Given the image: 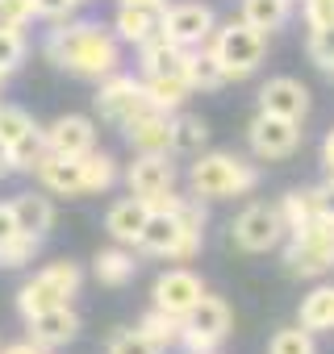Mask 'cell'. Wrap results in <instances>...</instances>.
<instances>
[{"label": "cell", "instance_id": "obj_4", "mask_svg": "<svg viewBox=\"0 0 334 354\" xmlns=\"http://www.w3.org/2000/svg\"><path fill=\"white\" fill-rule=\"evenodd\" d=\"M205 46H209L213 59L222 63L226 80H247V75L259 71V63H263V55H267V34L251 30V26L238 17V21H230V26H218Z\"/></svg>", "mask_w": 334, "mask_h": 354}, {"label": "cell", "instance_id": "obj_23", "mask_svg": "<svg viewBox=\"0 0 334 354\" xmlns=\"http://www.w3.org/2000/svg\"><path fill=\"white\" fill-rule=\"evenodd\" d=\"M13 213H17L21 234H34V238H46L51 225H55V205H51V196H42V192H21V196H13Z\"/></svg>", "mask_w": 334, "mask_h": 354}, {"label": "cell", "instance_id": "obj_2", "mask_svg": "<svg viewBox=\"0 0 334 354\" xmlns=\"http://www.w3.org/2000/svg\"><path fill=\"white\" fill-rule=\"evenodd\" d=\"M188 184L193 196L201 201H230V196H247L259 184V167L234 150H209L197 154V162L188 167Z\"/></svg>", "mask_w": 334, "mask_h": 354}, {"label": "cell", "instance_id": "obj_36", "mask_svg": "<svg viewBox=\"0 0 334 354\" xmlns=\"http://www.w3.org/2000/svg\"><path fill=\"white\" fill-rule=\"evenodd\" d=\"M38 250H42V238H34V234H17L5 250H0V267H26V263L38 259Z\"/></svg>", "mask_w": 334, "mask_h": 354}, {"label": "cell", "instance_id": "obj_1", "mask_svg": "<svg viewBox=\"0 0 334 354\" xmlns=\"http://www.w3.org/2000/svg\"><path fill=\"white\" fill-rule=\"evenodd\" d=\"M46 59L76 80H109L121 67V42L100 21H59L46 34Z\"/></svg>", "mask_w": 334, "mask_h": 354}, {"label": "cell", "instance_id": "obj_15", "mask_svg": "<svg viewBox=\"0 0 334 354\" xmlns=\"http://www.w3.org/2000/svg\"><path fill=\"white\" fill-rule=\"evenodd\" d=\"M38 184L55 196H88V180H84V158H67V154H51L42 150V158L34 162Z\"/></svg>", "mask_w": 334, "mask_h": 354}, {"label": "cell", "instance_id": "obj_3", "mask_svg": "<svg viewBox=\"0 0 334 354\" xmlns=\"http://www.w3.org/2000/svg\"><path fill=\"white\" fill-rule=\"evenodd\" d=\"M80 283H84L80 263H71V259H55V263H46L34 279L21 283V292H17V308H21V317L30 321V317L46 313V308L71 304V296L80 292Z\"/></svg>", "mask_w": 334, "mask_h": 354}, {"label": "cell", "instance_id": "obj_19", "mask_svg": "<svg viewBox=\"0 0 334 354\" xmlns=\"http://www.w3.org/2000/svg\"><path fill=\"white\" fill-rule=\"evenodd\" d=\"M138 63H142V80H150V75H184V67H188V46H180V42H172L167 34H155L150 42H142L138 46Z\"/></svg>", "mask_w": 334, "mask_h": 354}, {"label": "cell", "instance_id": "obj_25", "mask_svg": "<svg viewBox=\"0 0 334 354\" xmlns=\"http://www.w3.org/2000/svg\"><path fill=\"white\" fill-rule=\"evenodd\" d=\"M209 142V121L197 113H172V154H201Z\"/></svg>", "mask_w": 334, "mask_h": 354}, {"label": "cell", "instance_id": "obj_44", "mask_svg": "<svg viewBox=\"0 0 334 354\" xmlns=\"http://www.w3.org/2000/svg\"><path fill=\"white\" fill-rule=\"evenodd\" d=\"M322 167H326V175H334V129L322 138Z\"/></svg>", "mask_w": 334, "mask_h": 354}, {"label": "cell", "instance_id": "obj_32", "mask_svg": "<svg viewBox=\"0 0 334 354\" xmlns=\"http://www.w3.org/2000/svg\"><path fill=\"white\" fill-rule=\"evenodd\" d=\"M267 354H317L313 329H305V325H297V329H276L272 342H267Z\"/></svg>", "mask_w": 334, "mask_h": 354}, {"label": "cell", "instance_id": "obj_24", "mask_svg": "<svg viewBox=\"0 0 334 354\" xmlns=\"http://www.w3.org/2000/svg\"><path fill=\"white\" fill-rule=\"evenodd\" d=\"M184 80H188V88H193V92H218V88H226V84H230V80H226V71H222V63L213 59V50H209V46H197V50L188 55Z\"/></svg>", "mask_w": 334, "mask_h": 354}, {"label": "cell", "instance_id": "obj_34", "mask_svg": "<svg viewBox=\"0 0 334 354\" xmlns=\"http://www.w3.org/2000/svg\"><path fill=\"white\" fill-rule=\"evenodd\" d=\"M26 50L30 46H26V34L21 30H0V75L9 80L26 63Z\"/></svg>", "mask_w": 334, "mask_h": 354}, {"label": "cell", "instance_id": "obj_28", "mask_svg": "<svg viewBox=\"0 0 334 354\" xmlns=\"http://www.w3.org/2000/svg\"><path fill=\"white\" fill-rule=\"evenodd\" d=\"M280 213H284V225H288V234L305 230L313 217H322V201H317V188H292V192L280 201Z\"/></svg>", "mask_w": 334, "mask_h": 354}, {"label": "cell", "instance_id": "obj_13", "mask_svg": "<svg viewBox=\"0 0 334 354\" xmlns=\"http://www.w3.org/2000/svg\"><path fill=\"white\" fill-rule=\"evenodd\" d=\"M125 188L130 196H142V201H155L163 192L176 188V162L172 154H138L125 171Z\"/></svg>", "mask_w": 334, "mask_h": 354}, {"label": "cell", "instance_id": "obj_29", "mask_svg": "<svg viewBox=\"0 0 334 354\" xmlns=\"http://www.w3.org/2000/svg\"><path fill=\"white\" fill-rule=\"evenodd\" d=\"M297 325H305V329H313V333L334 329V288H313V292L301 300Z\"/></svg>", "mask_w": 334, "mask_h": 354}, {"label": "cell", "instance_id": "obj_16", "mask_svg": "<svg viewBox=\"0 0 334 354\" xmlns=\"http://www.w3.org/2000/svg\"><path fill=\"white\" fill-rule=\"evenodd\" d=\"M121 133L134 146V154H172V113L146 109L130 125H121Z\"/></svg>", "mask_w": 334, "mask_h": 354}, {"label": "cell", "instance_id": "obj_30", "mask_svg": "<svg viewBox=\"0 0 334 354\" xmlns=\"http://www.w3.org/2000/svg\"><path fill=\"white\" fill-rule=\"evenodd\" d=\"M138 329H142V333H146L159 350H167V346H180L184 317H172V313H163V308H150V313H142Z\"/></svg>", "mask_w": 334, "mask_h": 354}, {"label": "cell", "instance_id": "obj_8", "mask_svg": "<svg viewBox=\"0 0 334 354\" xmlns=\"http://www.w3.org/2000/svg\"><path fill=\"white\" fill-rule=\"evenodd\" d=\"M284 234H288V225H284L280 205H247V209L234 217V225H230L234 246L247 250V254H267V250H276V246L284 242Z\"/></svg>", "mask_w": 334, "mask_h": 354}, {"label": "cell", "instance_id": "obj_33", "mask_svg": "<svg viewBox=\"0 0 334 354\" xmlns=\"http://www.w3.org/2000/svg\"><path fill=\"white\" fill-rule=\"evenodd\" d=\"M38 125H34V117L26 113V109H17V104H0V138H5L9 146L13 142H21V138H30Z\"/></svg>", "mask_w": 334, "mask_h": 354}, {"label": "cell", "instance_id": "obj_10", "mask_svg": "<svg viewBox=\"0 0 334 354\" xmlns=\"http://www.w3.org/2000/svg\"><path fill=\"white\" fill-rule=\"evenodd\" d=\"M305 129L301 121H288V117H276V113H263L247 125V142H251V154L255 158H267V162H280V158H292L297 146H301Z\"/></svg>", "mask_w": 334, "mask_h": 354}, {"label": "cell", "instance_id": "obj_7", "mask_svg": "<svg viewBox=\"0 0 334 354\" xmlns=\"http://www.w3.org/2000/svg\"><path fill=\"white\" fill-rule=\"evenodd\" d=\"M92 104H96L100 121H109V125H117V129H121V125H130L138 113H146V109H150L146 80H134V75L113 71L109 80H100V88H96Z\"/></svg>", "mask_w": 334, "mask_h": 354}, {"label": "cell", "instance_id": "obj_35", "mask_svg": "<svg viewBox=\"0 0 334 354\" xmlns=\"http://www.w3.org/2000/svg\"><path fill=\"white\" fill-rule=\"evenodd\" d=\"M105 354H163V350H159L142 329H117V333L109 337Z\"/></svg>", "mask_w": 334, "mask_h": 354}, {"label": "cell", "instance_id": "obj_49", "mask_svg": "<svg viewBox=\"0 0 334 354\" xmlns=\"http://www.w3.org/2000/svg\"><path fill=\"white\" fill-rule=\"evenodd\" d=\"M76 5H84V0H76Z\"/></svg>", "mask_w": 334, "mask_h": 354}, {"label": "cell", "instance_id": "obj_20", "mask_svg": "<svg viewBox=\"0 0 334 354\" xmlns=\"http://www.w3.org/2000/svg\"><path fill=\"white\" fill-rule=\"evenodd\" d=\"M146 221H150V205H146L142 196H125V201H117V205L105 213L109 238L121 242V246H134V250H138V238H142Z\"/></svg>", "mask_w": 334, "mask_h": 354}, {"label": "cell", "instance_id": "obj_5", "mask_svg": "<svg viewBox=\"0 0 334 354\" xmlns=\"http://www.w3.org/2000/svg\"><path fill=\"white\" fill-rule=\"evenodd\" d=\"M284 263L301 279H317V275L334 271V217L322 213L305 230H297L292 242L284 246Z\"/></svg>", "mask_w": 334, "mask_h": 354}, {"label": "cell", "instance_id": "obj_18", "mask_svg": "<svg viewBox=\"0 0 334 354\" xmlns=\"http://www.w3.org/2000/svg\"><path fill=\"white\" fill-rule=\"evenodd\" d=\"M30 325V337L46 350H59V346H71L80 337V313L71 304H59V308H46L38 317L26 321Z\"/></svg>", "mask_w": 334, "mask_h": 354}, {"label": "cell", "instance_id": "obj_14", "mask_svg": "<svg viewBox=\"0 0 334 354\" xmlns=\"http://www.w3.org/2000/svg\"><path fill=\"white\" fill-rule=\"evenodd\" d=\"M46 150L51 154H67V158H84L96 150V125L84 113H63L46 125Z\"/></svg>", "mask_w": 334, "mask_h": 354}, {"label": "cell", "instance_id": "obj_26", "mask_svg": "<svg viewBox=\"0 0 334 354\" xmlns=\"http://www.w3.org/2000/svg\"><path fill=\"white\" fill-rule=\"evenodd\" d=\"M146 96H150V109H159V113H180L188 104L193 88H188L184 75H150L146 80Z\"/></svg>", "mask_w": 334, "mask_h": 354}, {"label": "cell", "instance_id": "obj_50", "mask_svg": "<svg viewBox=\"0 0 334 354\" xmlns=\"http://www.w3.org/2000/svg\"><path fill=\"white\" fill-rule=\"evenodd\" d=\"M188 354H193V350H188Z\"/></svg>", "mask_w": 334, "mask_h": 354}, {"label": "cell", "instance_id": "obj_21", "mask_svg": "<svg viewBox=\"0 0 334 354\" xmlns=\"http://www.w3.org/2000/svg\"><path fill=\"white\" fill-rule=\"evenodd\" d=\"M92 275H96V283H105V288H125V283H134V275H138V259H134V250H125V246L117 242V246H109V250H100V254L92 259Z\"/></svg>", "mask_w": 334, "mask_h": 354}, {"label": "cell", "instance_id": "obj_17", "mask_svg": "<svg viewBox=\"0 0 334 354\" xmlns=\"http://www.w3.org/2000/svg\"><path fill=\"white\" fill-rule=\"evenodd\" d=\"M259 109L276 113V117H288V121H305L309 117V88L292 75H276L259 88Z\"/></svg>", "mask_w": 334, "mask_h": 354}, {"label": "cell", "instance_id": "obj_31", "mask_svg": "<svg viewBox=\"0 0 334 354\" xmlns=\"http://www.w3.org/2000/svg\"><path fill=\"white\" fill-rule=\"evenodd\" d=\"M84 180H88V192H109L117 184V158L105 150L84 154Z\"/></svg>", "mask_w": 334, "mask_h": 354}, {"label": "cell", "instance_id": "obj_37", "mask_svg": "<svg viewBox=\"0 0 334 354\" xmlns=\"http://www.w3.org/2000/svg\"><path fill=\"white\" fill-rule=\"evenodd\" d=\"M38 17V0H0V30H26Z\"/></svg>", "mask_w": 334, "mask_h": 354}, {"label": "cell", "instance_id": "obj_9", "mask_svg": "<svg viewBox=\"0 0 334 354\" xmlns=\"http://www.w3.org/2000/svg\"><path fill=\"white\" fill-rule=\"evenodd\" d=\"M230 325H234V317H230V304L205 292V296H201V304H197V308L184 317L180 346H184V350H193V354H213V350L226 342Z\"/></svg>", "mask_w": 334, "mask_h": 354}, {"label": "cell", "instance_id": "obj_41", "mask_svg": "<svg viewBox=\"0 0 334 354\" xmlns=\"http://www.w3.org/2000/svg\"><path fill=\"white\" fill-rule=\"evenodd\" d=\"M71 9H76V0H38V17L46 21H67Z\"/></svg>", "mask_w": 334, "mask_h": 354}, {"label": "cell", "instance_id": "obj_11", "mask_svg": "<svg viewBox=\"0 0 334 354\" xmlns=\"http://www.w3.org/2000/svg\"><path fill=\"white\" fill-rule=\"evenodd\" d=\"M213 30H218L213 9L201 5V0H180V5H167V9L159 13V34H167L172 42H180V46H188V50L205 46V42L213 38Z\"/></svg>", "mask_w": 334, "mask_h": 354}, {"label": "cell", "instance_id": "obj_38", "mask_svg": "<svg viewBox=\"0 0 334 354\" xmlns=\"http://www.w3.org/2000/svg\"><path fill=\"white\" fill-rule=\"evenodd\" d=\"M309 59L322 67V71H330L334 67V26L330 30H309Z\"/></svg>", "mask_w": 334, "mask_h": 354}, {"label": "cell", "instance_id": "obj_12", "mask_svg": "<svg viewBox=\"0 0 334 354\" xmlns=\"http://www.w3.org/2000/svg\"><path fill=\"white\" fill-rule=\"evenodd\" d=\"M155 308H163V313H172V317H188L197 304H201V296H205V283H201V275L197 271H188V267H172V271H163L159 279H155Z\"/></svg>", "mask_w": 334, "mask_h": 354}, {"label": "cell", "instance_id": "obj_48", "mask_svg": "<svg viewBox=\"0 0 334 354\" xmlns=\"http://www.w3.org/2000/svg\"><path fill=\"white\" fill-rule=\"evenodd\" d=\"M0 84H5V75H0Z\"/></svg>", "mask_w": 334, "mask_h": 354}, {"label": "cell", "instance_id": "obj_43", "mask_svg": "<svg viewBox=\"0 0 334 354\" xmlns=\"http://www.w3.org/2000/svg\"><path fill=\"white\" fill-rule=\"evenodd\" d=\"M0 354H51V350L38 346L34 337H26V342H13V346H0Z\"/></svg>", "mask_w": 334, "mask_h": 354}, {"label": "cell", "instance_id": "obj_42", "mask_svg": "<svg viewBox=\"0 0 334 354\" xmlns=\"http://www.w3.org/2000/svg\"><path fill=\"white\" fill-rule=\"evenodd\" d=\"M317 201H322V213L334 217V175H326V180L317 184Z\"/></svg>", "mask_w": 334, "mask_h": 354}, {"label": "cell", "instance_id": "obj_22", "mask_svg": "<svg viewBox=\"0 0 334 354\" xmlns=\"http://www.w3.org/2000/svg\"><path fill=\"white\" fill-rule=\"evenodd\" d=\"M113 34L117 42H130V46H142L159 34V9H138V5H121L117 17H113Z\"/></svg>", "mask_w": 334, "mask_h": 354}, {"label": "cell", "instance_id": "obj_40", "mask_svg": "<svg viewBox=\"0 0 334 354\" xmlns=\"http://www.w3.org/2000/svg\"><path fill=\"white\" fill-rule=\"evenodd\" d=\"M21 234V225H17V213H13V201H0V250H5L13 238Z\"/></svg>", "mask_w": 334, "mask_h": 354}, {"label": "cell", "instance_id": "obj_39", "mask_svg": "<svg viewBox=\"0 0 334 354\" xmlns=\"http://www.w3.org/2000/svg\"><path fill=\"white\" fill-rule=\"evenodd\" d=\"M305 21H309V30H330L334 26V0H305Z\"/></svg>", "mask_w": 334, "mask_h": 354}, {"label": "cell", "instance_id": "obj_47", "mask_svg": "<svg viewBox=\"0 0 334 354\" xmlns=\"http://www.w3.org/2000/svg\"><path fill=\"white\" fill-rule=\"evenodd\" d=\"M326 75H334V67H330V71H326Z\"/></svg>", "mask_w": 334, "mask_h": 354}, {"label": "cell", "instance_id": "obj_46", "mask_svg": "<svg viewBox=\"0 0 334 354\" xmlns=\"http://www.w3.org/2000/svg\"><path fill=\"white\" fill-rule=\"evenodd\" d=\"M121 5H138V9H167V0H121Z\"/></svg>", "mask_w": 334, "mask_h": 354}, {"label": "cell", "instance_id": "obj_45", "mask_svg": "<svg viewBox=\"0 0 334 354\" xmlns=\"http://www.w3.org/2000/svg\"><path fill=\"white\" fill-rule=\"evenodd\" d=\"M17 167H13V154H9V142L0 138V175H13Z\"/></svg>", "mask_w": 334, "mask_h": 354}, {"label": "cell", "instance_id": "obj_6", "mask_svg": "<svg viewBox=\"0 0 334 354\" xmlns=\"http://www.w3.org/2000/svg\"><path fill=\"white\" fill-rule=\"evenodd\" d=\"M205 246V234H188L176 213H150L142 238H138V250L142 254H155V259H176V263H188L197 259Z\"/></svg>", "mask_w": 334, "mask_h": 354}, {"label": "cell", "instance_id": "obj_27", "mask_svg": "<svg viewBox=\"0 0 334 354\" xmlns=\"http://www.w3.org/2000/svg\"><path fill=\"white\" fill-rule=\"evenodd\" d=\"M292 13V0H243V21L259 34H276Z\"/></svg>", "mask_w": 334, "mask_h": 354}]
</instances>
